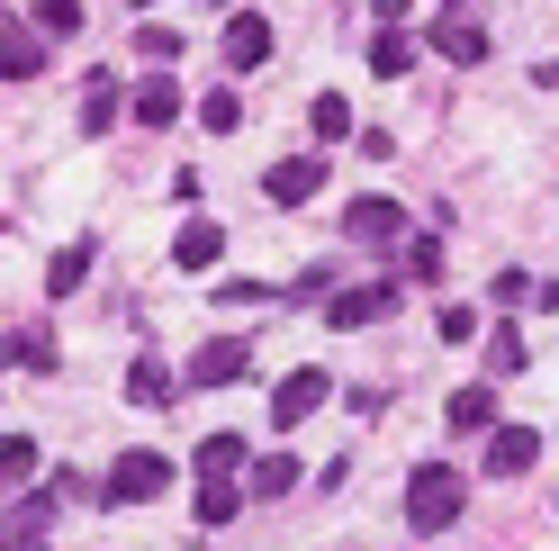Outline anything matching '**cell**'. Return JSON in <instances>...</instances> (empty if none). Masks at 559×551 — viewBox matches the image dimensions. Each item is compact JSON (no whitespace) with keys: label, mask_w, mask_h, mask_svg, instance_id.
<instances>
[{"label":"cell","mask_w":559,"mask_h":551,"mask_svg":"<svg viewBox=\"0 0 559 551\" xmlns=\"http://www.w3.org/2000/svg\"><path fill=\"white\" fill-rule=\"evenodd\" d=\"M55 506H63V470L46 479V489H19L10 506H0V542H27V534H46V525H55Z\"/></svg>","instance_id":"ba28073f"},{"label":"cell","mask_w":559,"mask_h":551,"mask_svg":"<svg viewBox=\"0 0 559 551\" xmlns=\"http://www.w3.org/2000/svg\"><path fill=\"white\" fill-rule=\"evenodd\" d=\"M433 335H442V343H478V307H442Z\"/></svg>","instance_id":"1f68e13d"},{"label":"cell","mask_w":559,"mask_h":551,"mask_svg":"<svg viewBox=\"0 0 559 551\" xmlns=\"http://www.w3.org/2000/svg\"><path fill=\"white\" fill-rule=\"evenodd\" d=\"M199 127H207V136H235V127H243V99H235V91H207V99H199Z\"/></svg>","instance_id":"83f0119b"},{"label":"cell","mask_w":559,"mask_h":551,"mask_svg":"<svg viewBox=\"0 0 559 551\" xmlns=\"http://www.w3.org/2000/svg\"><path fill=\"white\" fill-rule=\"evenodd\" d=\"M127 46H135V55H145V63H154V73H171V63H181V46H190V37H181V27H163V19H145V27H135V37H127Z\"/></svg>","instance_id":"d6986e66"},{"label":"cell","mask_w":559,"mask_h":551,"mask_svg":"<svg viewBox=\"0 0 559 551\" xmlns=\"http://www.w3.org/2000/svg\"><path fill=\"white\" fill-rule=\"evenodd\" d=\"M217 254H226V226H217V218H190V226H181V245H171V262H181L190 281H199Z\"/></svg>","instance_id":"5bb4252c"},{"label":"cell","mask_w":559,"mask_h":551,"mask_svg":"<svg viewBox=\"0 0 559 551\" xmlns=\"http://www.w3.org/2000/svg\"><path fill=\"white\" fill-rule=\"evenodd\" d=\"M271 46H280V37H271V19H262V10H235L217 55H226V73H262V63H271Z\"/></svg>","instance_id":"9c48e42d"},{"label":"cell","mask_w":559,"mask_h":551,"mask_svg":"<svg viewBox=\"0 0 559 551\" xmlns=\"http://www.w3.org/2000/svg\"><path fill=\"white\" fill-rule=\"evenodd\" d=\"M0 362L10 371H55V343L46 335H0Z\"/></svg>","instance_id":"484cf974"},{"label":"cell","mask_w":559,"mask_h":551,"mask_svg":"<svg viewBox=\"0 0 559 551\" xmlns=\"http://www.w3.org/2000/svg\"><path fill=\"white\" fill-rule=\"evenodd\" d=\"M243 515V479H199V525L217 534V525H235Z\"/></svg>","instance_id":"ac0fdd59"},{"label":"cell","mask_w":559,"mask_h":551,"mask_svg":"<svg viewBox=\"0 0 559 551\" xmlns=\"http://www.w3.org/2000/svg\"><path fill=\"white\" fill-rule=\"evenodd\" d=\"M289 489H298V461H289V453L253 461V479H243V497H289Z\"/></svg>","instance_id":"cb8c5ba5"},{"label":"cell","mask_w":559,"mask_h":551,"mask_svg":"<svg viewBox=\"0 0 559 551\" xmlns=\"http://www.w3.org/2000/svg\"><path fill=\"white\" fill-rule=\"evenodd\" d=\"M217 10H243V0H217Z\"/></svg>","instance_id":"8d00e7d4"},{"label":"cell","mask_w":559,"mask_h":551,"mask_svg":"<svg viewBox=\"0 0 559 551\" xmlns=\"http://www.w3.org/2000/svg\"><path fill=\"white\" fill-rule=\"evenodd\" d=\"M243 371H253V343L243 335H207L190 353V389H226V380H243Z\"/></svg>","instance_id":"8992f818"},{"label":"cell","mask_w":559,"mask_h":551,"mask_svg":"<svg viewBox=\"0 0 559 551\" xmlns=\"http://www.w3.org/2000/svg\"><path fill=\"white\" fill-rule=\"evenodd\" d=\"M487 298H497V307H523V298H542V281H533V271H497V281H487Z\"/></svg>","instance_id":"4dcf8cb0"},{"label":"cell","mask_w":559,"mask_h":551,"mask_svg":"<svg viewBox=\"0 0 559 551\" xmlns=\"http://www.w3.org/2000/svg\"><path fill=\"white\" fill-rule=\"evenodd\" d=\"M461 506H469V470H451V461H415V479H406V525H415V534L461 525Z\"/></svg>","instance_id":"6da1fadb"},{"label":"cell","mask_w":559,"mask_h":551,"mask_svg":"<svg viewBox=\"0 0 559 551\" xmlns=\"http://www.w3.org/2000/svg\"><path fill=\"white\" fill-rule=\"evenodd\" d=\"M442 425H451V434H497V389H487V380H469V389H451V407H442Z\"/></svg>","instance_id":"7c38bea8"},{"label":"cell","mask_w":559,"mask_h":551,"mask_svg":"<svg viewBox=\"0 0 559 551\" xmlns=\"http://www.w3.org/2000/svg\"><path fill=\"white\" fill-rule=\"evenodd\" d=\"M433 55H442V63H487V27H478L469 10H451V19L433 27Z\"/></svg>","instance_id":"4fadbf2b"},{"label":"cell","mask_w":559,"mask_h":551,"mask_svg":"<svg viewBox=\"0 0 559 551\" xmlns=\"http://www.w3.org/2000/svg\"><path fill=\"white\" fill-rule=\"evenodd\" d=\"M163 489H171V461L163 453H118V470H109L99 497H109V506H154Z\"/></svg>","instance_id":"7a4b0ae2"},{"label":"cell","mask_w":559,"mask_h":551,"mask_svg":"<svg viewBox=\"0 0 559 551\" xmlns=\"http://www.w3.org/2000/svg\"><path fill=\"white\" fill-rule=\"evenodd\" d=\"M217 298H226V307H262V298H271V281H226Z\"/></svg>","instance_id":"d6a6232c"},{"label":"cell","mask_w":559,"mask_h":551,"mask_svg":"<svg viewBox=\"0 0 559 551\" xmlns=\"http://www.w3.org/2000/svg\"><path fill=\"white\" fill-rule=\"evenodd\" d=\"M370 10H379V27H406V10H415V0H370Z\"/></svg>","instance_id":"836d02e7"},{"label":"cell","mask_w":559,"mask_h":551,"mask_svg":"<svg viewBox=\"0 0 559 551\" xmlns=\"http://www.w3.org/2000/svg\"><path fill=\"white\" fill-rule=\"evenodd\" d=\"M514 371H523V335L497 326V335H487V380H514Z\"/></svg>","instance_id":"4316f807"},{"label":"cell","mask_w":559,"mask_h":551,"mask_svg":"<svg viewBox=\"0 0 559 551\" xmlns=\"http://www.w3.org/2000/svg\"><path fill=\"white\" fill-rule=\"evenodd\" d=\"M37 73H46V46H27V37L0 46V82H37Z\"/></svg>","instance_id":"f546056e"},{"label":"cell","mask_w":559,"mask_h":551,"mask_svg":"<svg viewBox=\"0 0 559 551\" xmlns=\"http://www.w3.org/2000/svg\"><path fill=\"white\" fill-rule=\"evenodd\" d=\"M127 118H135V127H181V82H171V73H145V82L127 91Z\"/></svg>","instance_id":"30bf717a"},{"label":"cell","mask_w":559,"mask_h":551,"mask_svg":"<svg viewBox=\"0 0 559 551\" xmlns=\"http://www.w3.org/2000/svg\"><path fill=\"white\" fill-rule=\"evenodd\" d=\"M317 190H325V154H289V163L262 172V199H271V209H307Z\"/></svg>","instance_id":"5b68a950"},{"label":"cell","mask_w":559,"mask_h":551,"mask_svg":"<svg viewBox=\"0 0 559 551\" xmlns=\"http://www.w3.org/2000/svg\"><path fill=\"white\" fill-rule=\"evenodd\" d=\"M397 235H406V199H389V190L343 209V245H397Z\"/></svg>","instance_id":"3957f363"},{"label":"cell","mask_w":559,"mask_h":551,"mask_svg":"<svg viewBox=\"0 0 559 551\" xmlns=\"http://www.w3.org/2000/svg\"><path fill=\"white\" fill-rule=\"evenodd\" d=\"M379 317H397V281H370V290H334V298H325V326H334V335H361V326H379Z\"/></svg>","instance_id":"277c9868"},{"label":"cell","mask_w":559,"mask_h":551,"mask_svg":"<svg viewBox=\"0 0 559 551\" xmlns=\"http://www.w3.org/2000/svg\"><path fill=\"white\" fill-rule=\"evenodd\" d=\"M127 10H154V0H127Z\"/></svg>","instance_id":"d590c367"},{"label":"cell","mask_w":559,"mask_h":551,"mask_svg":"<svg viewBox=\"0 0 559 551\" xmlns=\"http://www.w3.org/2000/svg\"><path fill=\"white\" fill-rule=\"evenodd\" d=\"M19 479H37V443H27V434H0V506L19 497Z\"/></svg>","instance_id":"603a6c76"},{"label":"cell","mask_w":559,"mask_h":551,"mask_svg":"<svg viewBox=\"0 0 559 551\" xmlns=\"http://www.w3.org/2000/svg\"><path fill=\"white\" fill-rule=\"evenodd\" d=\"M325 398H334V380H325V371H317V362H307V371H289V380H280V389H271V425H280V434H289V425H307V417H317V407H325Z\"/></svg>","instance_id":"52a82bcc"},{"label":"cell","mask_w":559,"mask_h":551,"mask_svg":"<svg viewBox=\"0 0 559 551\" xmlns=\"http://www.w3.org/2000/svg\"><path fill=\"white\" fill-rule=\"evenodd\" d=\"M533 461H542V434L533 425H497V434H487V479H523Z\"/></svg>","instance_id":"8fae6325"},{"label":"cell","mask_w":559,"mask_h":551,"mask_svg":"<svg viewBox=\"0 0 559 551\" xmlns=\"http://www.w3.org/2000/svg\"><path fill=\"white\" fill-rule=\"evenodd\" d=\"M235 470H253V443L243 434H207L199 443V479H235Z\"/></svg>","instance_id":"2e32d148"},{"label":"cell","mask_w":559,"mask_h":551,"mask_svg":"<svg viewBox=\"0 0 559 551\" xmlns=\"http://www.w3.org/2000/svg\"><path fill=\"white\" fill-rule=\"evenodd\" d=\"M406 281H415V290H433V281H442V245H433V235H406V254H397V290H406Z\"/></svg>","instance_id":"ffe728a7"},{"label":"cell","mask_w":559,"mask_h":551,"mask_svg":"<svg viewBox=\"0 0 559 551\" xmlns=\"http://www.w3.org/2000/svg\"><path fill=\"white\" fill-rule=\"evenodd\" d=\"M370 73L379 82H406L415 73V37H406V27H379V37H370Z\"/></svg>","instance_id":"9a60e30c"},{"label":"cell","mask_w":559,"mask_h":551,"mask_svg":"<svg viewBox=\"0 0 559 551\" xmlns=\"http://www.w3.org/2000/svg\"><path fill=\"white\" fill-rule=\"evenodd\" d=\"M118 127V73H91V91H82V136H109Z\"/></svg>","instance_id":"44dd1931"},{"label":"cell","mask_w":559,"mask_h":551,"mask_svg":"<svg viewBox=\"0 0 559 551\" xmlns=\"http://www.w3.org/2000/svg\"><path fill=\"white\" fill-rule=\"evenodd\" d=\"M307 127H317V145H343V136H353V99L317 91V99H307Z\"/></svg>","instance_id":"e0dca14e"},{"label":"cell","mask_w":559,"mask_h":551,"mask_svg":"<svg viewBox=\"0 0 559 551\" xmlns=\"http://www.w3.org/2000/svg\"><path fill=\"white\" fill-rule=\"evenodd\" d=\"M127 398H135V407H171V371H163L154 353H135V362H127Z\"/></svg>","instance_id":"7402d4cb"},{"label":"cell","mask_w":559,"mask_h":551,"mask_svg":"<svg viewBox=\"0 0 559 551\" xmlns=\"http://www.w3.org/2000/svg\"><path fill=\"white\" fill-rule=\"evenodd\" d=\"M82 281H91V245H63V254L46 262V290H55V298H73Z\"/></svg>","instance_id":"d4e9b609"},{"label":"cell","mask_w":559,"mask_h":551,"mask_svg":"<svg viewBox=\"0 0 559 551\" xmlns=\"http://www.w3.org/2000/svg\"><path fill=\"white\" fill-rule=\"evenodd\" d=\"M0 551H55V542H46V534H27V542H0Z\"/></svg>","instance_id":"e575fe53"},{"label":"cell","mask_w":559,"mask_h":551,"mask_svg":"<svg viewBox=\"0 0 559 551\" xmlns=\"http://www.w3.org/2000/svg\"><path fill=\"white\" fill-rule=\"evenodd\" d=\"M37 37H82V0H37Z\"/></svg>","instance_id":"f1b7e54d"}]
</instances>
